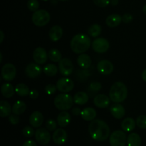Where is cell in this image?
<instances>
[{
  "label": "cell",
  "instance_id": "obj_12",
  "mask_svg": "<svg viewBox=\"0 0 146 146\" xmlns=\"http://www.w3.org/2000/svg\"><path fill=\"white\" fill-rule=\"evenodd\" d=\"M97 70L103 75H109L114 70L113 64L108 60H101L97 64Z\"/></svg>",
  "mask_w": 146,
  "mask_h": 146
},
{
  "label": "cell",
  "instance_id": "obj_31",
  "mask_svg": "<svg viewBox=\"0 0 146 146\" xmlns=\"http://www.w3.org/2000/svg\"><path fill=\"white\" fill-rule=\"evenodd\" d=\"M102 29L101 27L98 24H94L89 27L88 30V33L93 38H96L101 34Z\"/></svg>",
  "mask_w": 146,
  "mask_h": 146
},
{
  "label": "cell",
  "instance_id": "obj_34",
  "mask_svg": "<svg viewBox=\"0 0 146 146\" xmlns=\"http://www.w3.org/2000/svg\"><path fill=\"white\" fill-rule=\"evenodd\" d=\"M27 7L31 11H36L39 8V3L38 0H29L27 2Z\"/></svg>",
  "mask_w": 146,
  "mask_h": 146
},
{
  "label": "cell",
  "instance_id": "obj_33",
  "mask_svg": "<svg viewBox=\"0 0 146 146\" xmlns=\"http://www.w3.org/2000/svg\"><path fill=\"white\" fill-rule=\"evenodd\" d=\"M44 72L48 76H54L58 72V68L53 64H48L44 67Z\"/></svg>",
  "mask_w": 146,
  "mask_h": 146
},
{
  "label": "cell",
  "instance_id": "obj_37",
  "mask_svg": "<svg viewBox=\"0 0 146 146\" xmlns=\"http://www.w3.org/2000/svg\"><path fill=\"white\" fill-rule=\"evenodd\" d=\"M22 134L27 138H31L33 135H35V132H34V130L32 127L26 126L23 128Z\"/></svg>",
  "mask_w": 146,
  "mask_h": 146
},
{
  "label": "cell",
  "instance_id": "obj_5",
  "mask_svg": "<svg viewBox=\"0 0 146 146\" xmlns=\"http://www.w3.org/2000/svg\"><path fill=\"white\" fill-rule=\"evenodd\" d=\"M31 20L33 24L36 27H44L49 23L51 20V15L46 10L38 9L34 11L32 14Z\"/></svg>",
  "mask_w": 146,
  "mask_h": 146
},
{
  "label": "cell",
  "instance_id": "obj_42",
  "mask_svg": "<svg viewBox=\"0 0 146 146\" xmlns=\"http://www.w3.org/2000/svg\"><path fill=\"white\" fill-rule=\"evenodd\" d=\"M133 20V16L131 15V14H125L122 17V21H123L124 23H126V24H128V23L131 22Z\"/></svg>",
  "mask_w": 146,
  "mask_h": 146
},
{
  "label": "cell",
  "instance_id": "obj_38",
  "mask_svg": "<svg viewBox=\"0 0 146 146\" xmlns=\"http://www.w3.org/2000/svg\"><path fill=\"white\" fill-rule=\"evenodd\" d=\"M45 92L47 95H52V94H54L56 93L57 90L56 86L54 85V84H48L47 86H46L45 88Z\"/></svg>",
  "mask_w": 146,
  "mask_h": 146
},
{
  "label": "cell",
  "instance_id": "obj_29",
  "mask_svg": "<svg viewBox=\"0 0 146 146\" xmlns=\"http://www.w3.org/2000/svg\"><path fill=\"white\" fill-rule=\"evenodd\" d=\"M27 109V105L22 101H17L12 106V113L16 115H21L24 113Z\"/></svg>",
  "mask_w": 146,
  "mask_h": 146
},
{
  "label": "cell",
  "instance_id": "obj_4",
  "mask_svg": "<svg viewBox=\"0 0 146 146\" xmlns=\"http://www.w3.org/2000/svg\"><path fill=\"white\" fill-rule=\"evenodd\" d=\"M74 103V98L66 93L59 94L54 99V105L56 108L62 111L69 110L73 106Z\"/></svg>",
  "mask_w": 146,
  "mask_h": 146
},
{
  "label": "cell",
  "instance_id": "obj_1",
  "mask_svg": "<svg viewBox=\"0 0 146 146\" xmlns=\"http://www.w3.org/2000/svg\"><path fill=\"white\" fill-rule=\"evenodd\" d=\"M88 132L94 141L102 142L106 141L110 136V128L105 121L95 119L91 122L88 126Z\"/></svg>",
  "mask_w": 146,
  "mask_h": 146
},
{
  "label": "cell",
  "instance_id": "obj_23",
  "mask_svg": "<svg viewBox=\"0 0 146 146\" xmlns=\"http://www.w3.org/2000/svg\"><path fill=\"white\" fill-rule=\"evenodd\" d=\"M96 115V110L94 108H91V107H88V108H86L84 110H82L81 116L84 121H92L94 120H95Z\"/></svg>",
  "mask_w": 146,
  "mask_h": 146
},
{
  "label": "cell",
  "instance_id": "obj_6",
  "mask_svg": "<svg viewBox=\"0 0 146 146\" xmlns=\"http://www.w3.org/2000/svg\"><path fill=\"white\" fill-rule=\"evenodd\" d=\"M111 146H125L127 143L126 134L123 131H115L111 133L109 138Z\"/></svg>",
  "mask_w": 146,
  "mask_h": 146
},
{
  "label": "cell",
  "instance_id": "obj_50",
  "mask_svg": "<svg viewBox=\"0 0 146 146\" xmlns=\"http://www.w3.org/2000/svg\"><path fill=\"white\" fill-rule=\"evenodd\" d=\"M0 57H1V60H0V63L2 62V54L0 53Z\"/></svg>",
  "mask_w": 146,
  "mask_h": 146
},
{
  "label": "cell",
  "instance_id": "obj_39",
  "mask_svg": "<svg viewBox=\"0 0 146 146\" xmlns=\"http://www.w3.org/2000/svg\"><path fill=\"white\" fill-rule=\"evenodd\" d=\"M101 88H102V85L100 82H92L89 86L90 90L94 91V92L101 91Z\"/></svg>",
  "mask_w": 146,
  "mask_h": 146
},
{
  "label": "cell",
  "instance_id": "obj_43",
  "mask_svg": "<svg viewBox=\"0 0 146 146\" xmlns=\"http://www.w3.org/2000/svg\"><path fill=\"white\" fill-rule=\"evenodd\" d=\"M29 95V97L31 99H36L38 97V96H39V93H38V91L37 90L32 89L30 91Z\"/></svg>",
  "mask_w": 146,
  "mask_h": 146
},
{
  "label": "cell",
  "instance_id": "obj_7",
  "mask_svg": "<svg viewBox=\"0 0 146 146\" xmlns=\"http://www.w3.org/2000/svg\"><path fill=\"white\" fill-rule=\"evenodd\" d=\"M17 69L12 64H6L1 68V77L6 81H11L15 78Z\"/></svg>",
  "mask_w": 146,
  "mask_h": 146
},
{
  "label": "cell",
  "instance_id": "obj_13",
  "mask_svg": "<svg viewBox=\"0 0 146 146\" xmlns=\"http://www.w3.org/2000/svg\"><path fill=\"white\" fill-rule=\"evenodd\" d=\"M48 54H47L46 51L42 47H38L34 50L33 53V59L36 64H44L48 59Z\"/></svg>",
  "mask_w": 146,
  "mask_h": 146
},
{
  "label": "cell",
  "instance_id": "obj_2",
  "mask_svg": "<svg viewBox=\"0 0 146 146\" xmlns=\"http://www.w3.org/2000/svg\"><path fill=\"white\" fill-rule=\"evenodd\" d=\"M91 38L84 34H78L74 36L71 41V48L75 54H84L91 46Z\"/></svg>",
  "mask_w": 146,
  "mask_h": 146
},
{
  "label": "cell",
  "instance_id": "obj_10",
  "mask_svg": "<svg viewBox=\"0 0 146 146\" xmlns=\"http://www.w3.org/2000/svg\"><path fill=\"white\" fill-rule=\"evenodd\" d=\"M35 138L36 141L40 144V145H45L48 144L51 141V134L48 131L46 128H38L35 132Z\"/></svg>",
  "mask_w": 146,
  "mask_h": 146
},
{
  "label": "cell",
  "instance_id": "obj_19",
  "mask_svg": "<svg viewBox=\"0 0 146 146\" xmlns=\"http://www.w3.org/2000/svg\"><path fill=\"white\" fill-rule=\"evenodd\" d=\"M48 36L52 41H58L63 36V29L58 25L54 26L50 29Z\"/></svg>",
  "mask_w": 146,
  "mask_h": 146
},
{
  "label": "cell",
  "instance_id": "obj_20",
  "mask_svg": "<svg viewBox=\"0 0 146 146\" xmlns=\"http://www.w3.org/2000/svg\"><path fill=\"white\" fill-rule=\"evenodd\" d=\"M77 63L81 68L88 69L89 67H91L92 61L91 57L88 54H81L77 58Z\"/></svg>",
  "mask_w": 146,
  "mask_h": 146
},
{
  "label": "cell",
  "instance_id": "obj_30",
  "mask_svg": "<svg viewBox=\"0 0 146 146\" xmlns=\"http://www.w3.org/2000/svg\"><path fill=\"white\" fill-rule=\"evenodd\" d=\"M29 88L24 84H19L15 87V93L19 96H27L29 94Z\"/></svg>",
  "mask_w": 146,
  "mask_h": 146
},
{
  "label": "cell",
  "instance_id": "obj_14",
  "mask_svg": "<svg viewBox=\"0 0 146 146\" xmlns=\"http://www.w3.org/2000/svg\"><path fill=\"white\" fill-rule=\"evenodd\" d=\"M41 68L38 64H28L25 68V74L27 77L30 78H35L39 76L41 74Z\"/></svg>",
  "mask_w": 146,
  "mask_h": 146
},
{
  "label": "cell",
  "instance_id": "obj_17",
  "mask_svg": "<svg viewBox=\"0 0 146 146\" xmlns=\"http://www.w3.org/2000/svg\"><path fill=\"white\" fill-rule=\"evenodd\" d=\"M110 111L111 115L116 119H121L125 115V110L123 106L120 104L119 103H115V104L111 106Z\"/></svg>",
  "mask_w": 146,
  "mask_h": 146
},
{
  "label": "cell",
  "instance_id": "obj_25",
  "mask_svg": "<svg viewBox=\"0 0 146 146\" xmlns=\"http://www.w3.org/2000/svg\"><path fill=\"white\" fill-rule=\"evenodd\" d=\"M136 125V122L132 118H126L121 123V128L125 132H131L133 131Z\"/></svg>",
  "mask_w": 146,
  "mask_h": 146
},
{
  "label": "cell",
  "instance_id": "obj_26",
  "mask_svg": "<svg viewBox=\"0 0 146 146\" xmlns=\"http://www.w3.org/2000/svg\"><path fill=\"white\" fill-rule=\"evenodd\" d=\"M141 143H142V140L138 133H131L127 138L128 146H141Z\"/></svg>",
  "mask_w": 146,
  "mask_h": 146
},
{
  "label": "cell",
  "instance_id": "obj_36",
  "mask_svg": "<svg viewBox=\"0 0 146 146\" xmlns=\"http://www.w3.org/2000/svg\"><path fill=\"white\" fill-rule=\"evenodd\" d=\"M58 123L53 119H48L46 123V128L50 131H54L57 129Z\"/></svg>",
  "mask_w": 146,
  "mask_h": 146
},
{
  "label": "cell",
  "instance_id": "obj_27",
  "mask_svg": "<svg viewBox=\"0 0 146 146\" xmlns=\"http://www.w3.org/2000/svg\"><path fill=\"white\" fill-rule=\"evenodd\" d=\"M88 101V94L84 91H79L75 94L74 97V101L77 105L82 106L86 104Z\"/></svg>",
  "mask_w": 146,
  "mask_h": 146
},
{
  "label": "cell",
  "instance_id": "obj_15",
  "mask_svg": "<svg viewBox=\"0 0 146 146\" xmlns=\"http://www.w3.org/2000/svg\"><path fill=\"white\" fill-rule=\"evenodd\" d=\"M68 135L65 130L63 128H58L54 131L52 135V139L54 142L57 145H63L67 141Z\"/></svg>",
  "mask_w": 146,
  "mask_h": 146
},
{
  "label": "cell",
  "instance_id": "obj_45",
  "mask_svg": "<svg viewBox=\"0 0 146 146\" xmlns=\"http://www.w3.org/2000/svg\"><path fill=\"white\" fill-rule=\"evenodd\" d=\"M22 146H37V145L34 141H32V140H29V141H27L26 142H24V143L23 144Z\"/></svg>",
  "mask_w": 146,
  "mask_h": 146
},
{
  "label": "cell",
  "instance_id": "obj_49",
  "mask_svg": "<svg viewBox=\"0 0 146 146\" xmlns=\"http://www.w3.org/2000/svg\"><path fill=\"white\" fill-rule=\"evenodd\" d=\"M143 11L144 14H146V4L145 6H144L143 7Z\"/></svg>",
  "mask_w": 146,
  "mask_h": 146
},
{
  "label": "cell",
  "instance_id": "obj_11",
  "mask_svg": "<svg viewBox=\"0 0 146 146\" xmlns=\"http://www.w3.org/2000/svg\"><path fill=\"white\" fill-rule=\"evenodd\" d=\"M57 89L62 93H68L74 88V83L68 78H61L56 82Z\"/></svg>",
  "mask_w": 146,
  "mask_h": 146
},
{
  "label": "cell",
  "instance_id": "obj_35",
  "mask_svg": "<svg viewBox=\"0 0 146 146\" xmlns=\"http://www.w3.org/2000/svg\"><path fill=\"white\" fill-rule=\"evenodd\" d=\"M137 126L141 129H146V115H140L137 118L136 121Z\"/></svg>",
  "mask_w": 146,
  "mask_h": 146
},
{
  "label": "cell",
  "instance_id": "obj_44",
  "mask_svg": "<svg viewBox=\"0 0 146 146\" xmlns=\"http://www.w3.org/2000/svg\"><path fill=\"white\" fill-rule=\"evenodd\" d=\"M81 111H81L78 107H74V108L72 109L73 114H74V115H76V116H78V115H81Z\"/></svg>",
  "mask_w": 146,
  "mask_h": 146
},
{
  "label": "cell",
  "instance_id": "obj_32",
  "mask_svg": "<svg viewBox=\"0 0 146 146\" xmlns=\"http://www.w3.org/2000/svg\"><path fill=\"white\" fill-rule=\"evenodd\" d=\"M48 58L51 61L54 62H59L62 59V55L60 51H58L56 48H53L51 49L48 52Z\"/></svg>",
  "mask_w": 146,
  "mask_h": 146
},
{
  "label": "cell",
  "instance_id": "obj_21",
  "mask_svg": "<svg viewBox=\"0 0 146 146\" xmlns=\"http://www.w3.org/2000/svg\"><path fill=\"white\" fill-rule=\"evenodd\" d=\"M122 21V17L118 14H113L108 16L106 19V23L108 27L114 28L118 27Z\"/></svg>",
  "mask_w": 146,
  "mask_h": 146
},
{
  "label": "cell",
  "instance_id": "obj_8",
  "mask_svg": "<svg viewBox=\"0 0 146 146\" xmlns=\"http://www.w3.org/2000/svg\"><path fill=\"white\" fill-rule=\"evenodd\" d=\"M110 44L107 39L104 38H97L92 42V48L98 54L105 53L109 49Z\"/></svg>",
  "mask_w": 146,
  "mask_h": 146
},
{
  "label": "cell",
  "instance_id": "obj_3",
  "mask_svg": "<svg viewBox=\"0 0 146 146\" xmlns=\"http://www.w3.org/2000/svg\"><path fill=\"white\" fill-rule=\"evenodd\" d=\"M128 96V89L123 83L117 81L111 87L109 96L111 101L114 103L123 102Z\"/></svg>",
  "mask_w": 146,
  "mask_h": 146
},
{
  "label": "cell",
  "instance_id": "obj_47",
  "mask_svg": "<svg viewBox=\"0 0 146 146\" xmlns=\"http://www.w3.org/2000/svg\"><path fill=\"white\" fill-rule=\"evenodd\" d=\"M142 76L143 80L144 81H145V82H146V68L145 70H144L143 71L142 76Z\"/></svg>",
  "mask_w": 146,
  "mask_h": 146
},
{
  "label": "cell",
  "instance_id": "obj_46",
  "mask_svg": "<svg viewBox=\"0 0 146 146\" xmlns=\"http://www.w3.org/2000/svg\"><path fill=\"white\" fill-rule=\"evenodd\" d=\"M0 36H1V37H0V43H2L4 38V34L2 31H0Z\"/></svg>",
  "mask_w": 146,
  "mask_h": 146
},
{
  "label": "cell",
  "instance_id": "obj_52",
  "mask_svg": "<svg viewBox=\"0 0 146 146\" xmlns=\"http://www.w3.org/2000/svg\"><path fill=\"white\" fill-rule=\"evenodd\" d=\"M42 1H48V0H42Z\"/></svg>",
  "mask_w": 146,
  "mask_h": 146
},
{
  "label": "cell",
  "instance_id": "obj_24",
  "mask_svg": "<svg viewBox=\"0 0 146 146\" xmlns=\"http://www.w3.org/2000/svg\"><path fill=\"white\" fill-rule=\"evenodd\" d=\"M1 93L5 98H11L15 93V88L9 83H4L1 86Z\"/></svg>",
  "mask_w": 146,
  "mask_h": 146
},
{
  "label": "cell",
  "instance_id": "obj_9",
  "mask_svg": "<svg viewBox=\"0 0 146 146\" xmlns=\"http://www.w3.org/2000/svg\"><path fill=\"white\" fill-rule=\"evenodd\" d=\"M58 70L63 76L71 75L74 71V64L71 59L64 58L58 62Z\"/></svg>",
  "mask_w": 146,
  "mask_h": 146
},
{
  "label": "cell",
  "instance_id": "obj_18",
  "mask_svg": "<svg viewBox=\"0 0 146 146\" xmlns=\"http://www.w3.org/2000/svg\"><path fill=\"white\" fill-rule=\"evenodd\" d=\"M111 98L105 94H98L96 96L94 99V103L96 106L99 108H106L110 105Z\"/></svg>",
  "mask_w": 146,
  "mask_h": 146
},
{
  "label": "cell",
  "instance_id": "obj_28",
  "mask_svg": "<svg viewBox=\"0 0 146 146\" xmlns=\"http://www.w3.org/2000/svg\"><path fill=\"white\" fill-rule=\"evenodd\" d=\"M12 111V108L11 105L7 101H1L0 102V116L4 118V117L9 116Z\"/></svg>",
  "mask_w": 146,
  "mask_h": 146
},
{
  "label": "cell",
  "instance_id": "obj_40",
  "mask_svg": "<svg viewBox=\"0 0 146 146\" xmlns=\"http://www.w3.org/2000/svg\"><path fill=\"white\" fill-rule=\"evenodd\" d=\"M93 1L99 7H106L111 4V0H93Z\"/></svg>",
  "mask_w": 146,
  "mask_h": 146
},
{
  "label": "cell",
  "instance_id": "obj_41",
  "mask_svg": "<svg viewBox=\"0 0 146 146\" xmlns=\"http://www.w3.org/2000/svg\"><path fill=\"white\" fill-rule=\"evenodd\" d=\"M9 121L12 125H17L19 122V118L18 115H16L14 113L13 115H10L9 116Z\"/></svg>",
  "mask_w": 146,
  "mask_h": 146
},
{
  "label": "cell",
  "instance_id": "obj_48",
  "mask_svg": "<svg viewBox=\"0 0 146 146\" xmlns=\"http://www.w3.org/2000/svg\"><path fill=\"white\" fill-rule=\"evenodd\" d=\"M118 4V0H111V4L113 6H116Z\"/></svg>",
  "mask_w": 146,
  "mask_h": 146
},
{
  "label": "cell",
  "instance_id": "obj_22",
  "mask_svg": "<svg viewBox=\"0 0 146 146\" xmlns=\"http://www.w3.org/2000/svg\"><path fill=\"white\" fill-rule=\"evenodd\" d=\"M71 121V115L66 111L60 113L57 116V123L58 125L61 128L66 127Z\"/></svg>",
  "mask_w": 146,
  "mask_h": 146
},
{
  "label": "cell",
  "instance_id": "obj_51",
  "mask_svg": "<svg viewBox=\"0 0 146 146\" xmlns=\"http://www.w3.org/2000/svg\"><path fill=\"white\" fill-rule=\"evenodd\" d=\"M59 1H68V0H59Z\"/></svg>",
  "mask_w": 146,
  "mask_h": 146
},
{
  "label": "cell",
  "instance_id": "obj_16",
  "mask_svg": "<svg viewBox=\"0 0 146 146\" xmlns=\"http://www.w3.org/2000/svg\"><path fill=\"white\" fill-rule=\"evenodd\" d=\"M44 122V115L40 111H34L30 115L29 123L34 128H39Z\"/></svg>",
  "mask_w": 146,
  "mask_h": 146
}]
</instances>
